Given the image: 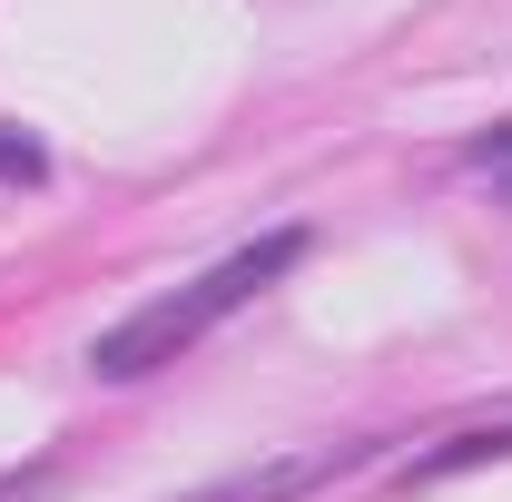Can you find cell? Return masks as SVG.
Instances as JSON below:
<instances>
[{"label":"cell","mask_w":512,"mask_h":502,"mask_svg":"<svg viewBox=\"0 0 512 502\" xmlns=\"http://www.w3.org/2000/svg\"><path fill=\"white\" fill-rule=\"evenodd\" d=\"M355 463H375V443H306V453H276V463H247V473H227V483H207L188 502H296L335 483V473H355Z\"/></svg>","instance_id":"obj_2"},{"label":"cell","mask_w":512,"mask_h":502,"mask_svg":"<svg viewBox=\"0 0 512 502\" xmlns=\"http://www.w3.org/2000/svg\"><path fill=\"white\" fill-rule=\"evenodd\" d=\"M296 256H306V227H276V237H256V247L217 256L207 276L168 286V296H148L138 315H119V325L89 345V375H99V384H138V375H158V365H178V355H188V345H207L237 306H256V296H266Z\"/></svg>","instance_id":"obj_1"},{"label":"cell","mask_w":512,"mask_h":502,"mask_svg":"<svg viewBox=\"0 0 512 502\" xmlns=\"http://www.w3.org/2000/svg\"><path fill=\"white\" fill-rule=\"evenodd\" d=\"M0 178H40V148H30V138H10V128H0Z\"/></svg>","instance_id":"obj_3"}]
</instances>
